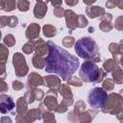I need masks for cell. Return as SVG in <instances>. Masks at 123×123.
Instances as JSON below:
<instances>
[{
	"mask_svg": "<svg viewBox=\"0 0 123 123\" xmlns=\"http://www.w3.org/2000/svg\"><path fill=\"white\" fill-rule=\"evenodd\" d=\"M74 43H75V39H74L73 37H65L62 39V44L65 47H69L70 48Z\"/></svg>",
	"mask_w": 123,
	"mask_h": 123,
	"instance_id": "cell-37",
	"label": "cell"
},
{
	"mask_svg": "<svg viewBox=\"0 0 123 123\" xmlns=\"http://www.w3.org/2000/svg\"><path fill=\"white\" fill-rule=\"evenodd\" d=\"M0 38H1V32H0Z\"/></svg>",
	"mask_w": 123,
	"mask_h": 123,
	"instance_id": "cell-55",
	"label": "cell"
},
{
	"mask_svg": "<svg viewBox=\"0 0 123 123\" xmlns=\"http://www.w3.org/2000/svg\"><path fill=\"white\" fill-rule=\"evenodd\" d=\"M59 92L62 96V103L65 104L67 107L73 104V95L71 92V88L69 87L68 85L62 84L59 86Z\"/></svg>",
	"mask_w": 123,
	"mask_h": 123,
	"instance_id": "cell-9",
	"label": "cell"
},
{
	"mask_svg": "<svg viewBox=\"0 0 123 123\" xmlns=\"http://www.w3.org/2000/svg\"><path fill=\"white\" fill-rule=\"evenodd\" d=\"M23 87H24L23 83H21V82H19V81H13V82H12V88H13L14 90H20V89H22Z\"/></svg>",
	"mask_w": 123,
	"mask_h": 123,
	"instance_id": "cell-44",
	"label": "cell"
},
{
	"mask_svg": "<svg viewBox=\"0 0 123 123\" xmlns=\"http://www.w3.org/2000/svg\"><path fill=\"white\" fill-rule=\"evenodd\" d=\"M39 31H40V27L38 24L37 23H31L27 29H26V37L32 41L35 38H37L39 36Z\"/></svg>",
	"mask_w": 123,
	"mask_h": 123,
	"instance_id": "cell-14",
	"label": "cell"
},
{
	"mask_svg": "<svg viewBox=\"0 0 123 123\" xmlns=\"http://www.w3.org/2000/svg\"><path fill=\"white\" fill-rule=\"evenodd\" d=\"M77 14L72 10L64 11V17L66 22V27L69 29V32H72L77 28Z\"/></svg>",
	"mask_w": 123,
	"mask_h": 123,
	"instance_id": "cell-10",
	"label": "cell"
},
{
	"mask_svg": "<svg viewBox=\"0 0 123 123\" xmlns=\"http://www.w3.org/2000/svg\"><path fill=\"white\" fill-rule=\"evenodd\" d=\"M67 119L73 123H76V122H79V114L76 113L74 111L69 112L68 115H67Z\"/></svg>",
	"mask_w": 123,
	"mask_h": 123,
	"instance_id": "cell-40",
	"label": "cell"
},
{
	"mask_svg": "<svg viewBox=\"0 0 123 123\" xmlns=\"http://www.w3.org/2000/svg\"><path fill=\"white\" fill-rule=\"evenodd\" d=\"M29 6H30V2L26 0H20L16 2V7L20 12H27L29 10Z\"/></svg>",
	"mask_w": 123,
	"mask_h": 123,
	"instance_id": "cell-30",
	"label": "cell"
},
{
	"mask_svg": "<svg viewBox=\"0 0 123 123\" xmlns=\"http://www.w3.org/2000/svg\"><path fill=\"white\" fill-rule=\"evenodd\" d=\"M86 12L90 18L102 17L105 14V9L99 6H88L86 9Z\"/></svg>",
	"mask_w": 123,
	"mask_h": 123,
	"instance_id": "cell-15",
	"label": "cell"
},
{
	"mask_svg": "<svg viewBox=\"0 0 123 123\" xmlns=\"http://www.w3.org/2000/svg\"><path fill=\"white\" fill-rule=\"evenodd\" d=\"M42 118V112L39 108L27 111L23 114H16L15 120L17 123H33L35 120Z\"/></svg>",
	"mask_w": 123,
	"mask_h": 123,
	"instance_id": "cell-7",
	"label": "cell"
},
{
	"mask_svg": "<svg viewBox=\"0 0 123 123\" xmlns=\"http://www.w3.org/2000/svg\"><path fill=\"white\" fill-rule=\"evenodd\" d=\"M102 111L106 113L117 114L122 111V96L119 93H110L102 107Z\"/></svg>",
	"mask_w": 123,
	"mask_h": 123,
	"instance_id": "cell-4",
	"label": "cell"
},
{
	"mask_svg": "<svg viewBox=\"0 0 123 123\" xmlns=\"http://www.w3.org/2000/svg\"><path fill=\"white\" fill-rule=\"evenodd\" d=\"M111 13H105L102 18H101V22L99 24V28L103 31V32H110L112 29V25L111 23Z\"/></svg>",
	"mask_w": 123,
	"mask_h": 123,
	"instance_id": "cell-19",
	"label": "cell"
},
{
	"mask_svg": "<svg viewBox=\"0 0 123 123\" xmlns=\"http://www.w3.org/2000/svg\"><path fill=\"white\" fill-rule=\"evenodd\" d=\"M32 62H33V65H34L36 68H38V69L44 68V67H45V64H46L45 59H43V57L37 56V55H35V56L33 57Z\"/></svg>",
	"mask_w": 123,
	"mask_h": 123,
	"instance_id": "cell-26",
	"label": "cell"
},
{
	"mask_svg": "<svg viewBox=\"0 0 123 123\" xmlns=\"http://www.w3.org/2000/svg\"><path fill=\"white\" fill-rule=\"evenodd\" d=\"M88 32H89V33H93V32H94V28H93V27H89V28H88Z\"/></svg>",
	"mask_w": 123,
	"mask_h": 123,
	"instance_id": "cell-53",
	"label": "cell"
},
{
	"mask_svg": "<svg viewBox=\"0 0 123 123\" xmlns=\"http://www.w3.org/2000/svg\"><path fill=\"white\" fill-rule=\"evenodd\" d=\"M97 113H98V111H94V110L85 111L84 112L79 114V122H81V123H90Z\"/></svg>",
	"mask_w": 123,
	"mask_h": 123,
	"instance_id": "cell-20",
	"label": "cell"
},
{
	"mask_svg": "<svg viewBox=\"0 0 123 123\" xmlns=\"http://www.w3.org/2000/svg\"><path fill=\"white\" fill-rule=\"evenodd\" d=\"M42 112V118H43V121L44 123H57L56 122V119H55V116L54 114L52 113V111H49L46 108H44L43 104L41 103L38 107Z\"/></svg>",
	"mask_w": 123,
	"mask_h": 123,
	"instance_id": "cell-21",
	"label": "cell"
},
{
	"mask_svg": "<svg viewBox=\"0 0 123 123\" xmlns=\"http://www.w3.org/2000/svg\"><path fill=\"white\" fill-rule=\"evenodd\" d=\"M34 93H35V98L37 101H41L44 97V93L41 89L38 88H34Z\"/></svg>",
	"mask_w": 123,
	"mask_h": 123,
	"instance_id": "cell-41",
	"label": "cell"
},
{
	"mask_svg": "<svg viewBox=\"0 0 123 123\" xmlns=\"http://www.w3.org/2000/svg\"><path fill=\"white\" fill-rule=\"evenodd\" d=\"M0 9H1V1H0Z\"/></svg>",
	"mask_w": 123,
	"mask_h": 123,
	"instance_id": "cell-54",
	"label": "cell"
},
{
	"mask_svg": "<svg viewBox=\"0 0 123 123\" xmlns=\"http://www.w3.org/2000/svg\"><path fill=\"white\" fill-rule=\"evenodd\" d=\"M79 76L82 82L99 84L106 77V72L99 68L96 63L86 61L81 65Z\"/></svg>",
	"mask_w": 123,
	"mask_h": 123,
	"instance_id": "cell-3",
	"label": "cell"
},
{
	"mask_svg": "<svg viewBox=\"0 0 123 123\" xmlns=\"http://www.w3.org/2000/svg\"><path fill=\"white\" fill-rule=\"evenodd\" d=\"M106 7L109 9H112L115 7V1H108L106 2Z\"/></svg>",
	"mask_w": 123,
	"mask_h": 123,
	"instance_id": "cell-49",
	"label": "cell"
},
{
	"mask_svg": "<svg viewBox=\"0 0 123 123\" xmlns=\"http://www.w3.org/2000/svg\"><path fill=\"white\" fill-rule=\"evenodd\" d=\"M67 83L68 85H71V86H82V81L77 78L76 76H71L67 79Z\"/></svg>",
	"mask_w": 123,
	"mask_h": 123,
	"instance_id": "cell-34",
	"label": "cell"
},
{
	"mask_svg": "<svg viewBox=\"0 0 123 123\" xmlns=\"http://www.w3.org/2000/svg\"><path fill=\"white\" fill-rule=\"evenodd\" d=\"M24 99L27 102V104H32L36 100L35 93H34V88H28V90L26 91V93L24 95Z\"/></svg>",
	"mask_w": 123,
	"mask_h": 123,
	"instance_id": "cell-29",
	"label": "cell"
},
{
	"mask_svg": "<svg viewBox=\"0 0 123 123\" xmlns=\"http://www.w3.org/2000/svg\"><path fill=\"white\" fill-rule=\"evenodd\" d=\"M122 20H123V17H122V16H119V17L115 20V28H116L118 31H121V30H122V28H123Z\"/></svg>",
	"mask_w": 123,
	"mask_h": 123,
	"instance_id": "cell-45",
	"label": "cell"
},
{
	"mask_svg": "<svg viewBox=\"0 0 123 123\" xmlns=\"http://www.w3.org/2000/svg\"><path fill=\"white\" fill-rule=\"evenodd\" d=\"M66 111H67V106H66L65 104H63L62 102L60 105H58L57 109L55 110V111H57V112H59V113H62V112H65Z\"/></svg>",
	"mask_w": 123,
	"mask_h": 123,
	"instance_id": "cell-43",
	"label": "cell"
},
{
	"mask_svg": "<svg viewBox=\"0 0 123 123\" xmlns=\"http://www.w3.org/2000/svg\"><path fill=\"white\" fill-rule=\"evenodd\" d=\"M8 17L9 16H0V28L8 25Z\"/></svg>",
	"mask_w": 123,
	"mask_h": 123,
	"instance_id": "cell-46",
	"label": "cell"
},
{
	"mask_svg": "<svg viewBox=\"0 0 123 123\" xmlns=\"http://www.w3.org/2000/svg\"><path fill=\"white\" fill-rule=\"evenodd\" d=\"M94 2H95V0H92V1H86V0H84V4H86V5H91Z\"/></svg>",
	"mask_w": 123,
	"mask_h": 123,
	"instance_id": "cell-52",
	"label": "cell"
},
{
	"mask_svg": "<svg viewBox=\"0 0 123 123\" xmlns=\"http://www.w3.org/2000/svg\"><path fill=\"white\" fill-rule=\"evenodd\" d=\"M34 50H35V53L37 56H40V57L44 56L48 52L46 42L43 39L38 37V39L36 42H34Z\"/></svg>",
	"mask_w": 123,
	"mask_h": 123,
	"instance_id": "cell-16",
	"label": "cell"
},
{
	"mask_svg": "<svg viewBox=\"0 0 123 123\" xmlns=\"http://www.w3.org/2000/svg\"><path fill=\"white\" fill-rule=\"evenodd\" d=\"M64 9L61 6V7H57V8H54V15L56 17H62L64 16Z\"/></svg>",
	"mask_w": 123,
	"mask_h": 123,
	"instance_id": "cell-39",
	"label": "cell"
},
{
	"mask_svg": "<svg viewBox=\"0 0 123 123\" xmlns=\"http://www.w3.org/2000/svg\"><path fill=\"white\" fill-rule=\"evenodd\" d=\"M8 57H9V50H8V48L4 44L0 43V62L6 63V62L8 60Z\"/></svg>",
	"mask_w": 123,
	"mask_h": 123,
	"instance_id": "cell-28",
	"label": "cell"
},
{
	"mask_svg": "<svg viewBox=\"0 0 123 123\" xmlns=\"http://www.w3.org/2000/svg\"><path fill=\"white\" fill-rule=\"evenodd\" d=\"M22 50L25 54H31L34 51V41H28L27 43H25Z\"/></svg>",
	"mask_w": 123,
	"mask_h": 123,
	"instance_id": "cell-36",
	"label": "cell"
},
{
	"mask_svg": "<svg viewBox=\"0 0 123 123\" xmlns=\"http://www.w3.org/2000/svg\"><path fill=\"white\" fill-rule=\"evenodd\" d=\"M75 52L80 58L86 59L88 62H92L94 63L100 62L98 45L90 37H85L77 40L75 42Z\"/></svg>",
	"mask_w": 123,
	"mask_h": 123,
	"instance_id": "cell-2",
	"label": "cell"
},
{
	"mask_svg": "<svg viewBox=\"0 0 123 123\" xmlns=\"http://www.w3.org/2000/svg\"><path fill=\"white\" fill-rule=\"evenodd\" d=\"M27 102L25 101L24 97H19L17 102H16V113L17 114H23L25 113L28 109H27Z\"/></svg>",
	"mask_w": 123,
	"mask_h": 123,
	"instance_id": "cell-22",
	"label": "cell"
},
{
	"mask_svg": "<svg viewBox=\"0 0 123 123\" xmlns=\"http://www.w3.org/2000/svg\"><path fill=\"white\" fill-rule=\"evenodd\" d=\"M18 23V18L16 16H9L8 17V26L11 28H14L17 26Z\"/></svg>",
	"mask_w": 123,
	"mask_h": 123,
	"instance_id": "cell-38",
	"label": "cell"
},
{
	"mask_svg": "<svg viewBox=\"0 0 123 123\" xmlns=\"http://www.w3.org/2000/svg\"><path fill=\"white\" fill-rule=\"evenodd\" d=\"M86 111V103L84 101H78L75 104V108H74V111L78 114L84 112Z\"/></svg>",
	"mask_w": 123,
	"mask_h": 123,
	"instance_id": "cell-32",
	"label": "cell"
},
{
	"mask_svg": "<svg viewBox=\"0 0 123 123\" xmlns=\"http://www.w3.org/2000/svg\"><path fill=\"white\" fill-rule=\"evenodd\" d=\"M48 54L45 59L44 70L48 73L59 75L62 80L66 81L79 67V60L65 49L58 46L51 40L46 42Z\"/></svg>",
	"mask_w": 123,
	"mask_h": 123,
	"instance_id": "cell-1",
	"label": "cell"
},
{
	"mask_svg": "<svg viewBox=\"0 0 123 123\" xmlns=\"http://www.w3.org/2000/svg\"><path fill=\"white\" fill-rule=\"evenodd\" d=\"M8 85L4 82V81H0V92H6L8 91Z\"/></svg>",
	"mask_w": 123,
	"mask_h": 123,
	"instance_id": "cell-47",
	"label": "cell"
},
{
	"mask_svg": "<svg viewBox=\"0 0 123 123\" xmlns=\"http://www.w3.org/2000/svg\"><path fill=\"white\" fill-rule=\"evenodd\" d=\"M115 66H117V64L114 62V60H112V59H108L103 63V67L105 69V72H111L115 68Z\"/></svg>",
	"mask_w": 123,
	"mask_h": 123,
	"instance_id": "cell-27",
	"label": "cell"
},
{
	"mask_svg": "<svg viewBox=\"0 0 123 123\" xmlns=\"http://www.w3.org/2000/svg\"><path fill=\"white\" fill-rule=\"evenodd\" d=\"M111 72H112L113 81L116 84H122V82H123V74H122V69L120 68V66L119 65L115 66V68Z\"/></svg>",
	"mask_w": 123,
	"mask_h": 123,
	"instance_id": "cell-24",
	"label": "cell"
},
{
	"mask_svg": "<svg viewBox=\"0 0 123 123\" xmlns=\"http://www.w3.org/2000/svg\"><path fill=\"white\" fill-rule=\"evenodd\" d=\"M87 19L85 17V15L83 14H79L77 16V27L78 28H84L86 26H87Z\"/></svg>",
	"mask_w": 123,
	"mask_h": 123,
	"instance_id": "cell-33",
	"label": "cell"
},
{
	"mask_svg": "<svg viewBox=\"0 0 123 123\" xmlns=\"http://www.w3.org/2000/svg\"><path fill=\"white\" fill-rule=\"evenodd\" d=\"M47 12V2L37 1L34 8V15L36 18L42 19Z\"/></svg>",
	"mask_w": 123,
	"mask_h": 123,
	"instance_id": "cell-13",
	"label": "cell"
},
{
	"mask_svg": "<svg viewBox=\"0 0 123 123\" xmlns=\"http://www.w3.org/2000/svg\"><path fill=\"white\" fill-rule=\"evenodd\" d=\"M6 67H5V62H0V81H3L6 78Z\"/></svg>",
	"mask_w": 123,
	"mask_h": 123,
	"instance_id": "cell-42",
	"label": "cell"
},
{
	"mask_svg": "<svg viewBox=\"0 0 123 123\" xmlns=\"http://www.w3.org/2000/svg\"><path fill=\"white\" fill-rule=\"evenodd\" d=\"M109 50L110 52L112 54L113 58H114V62H116L117 65L120 64V57H121V53H122V47H121V43L117 44V43H111L109 46Z\"/></svg>",
	"mask_w": 123,
	"mask_h": 123,
	"instance_id": "cell-18",
	"label": "cell"
},
{
	"mask_svg": "<svg viewBox=\"0 0 123 123\" xmlns=\"http://www.w3.org/2000/svg\"><path fill=\"white\" fill-rule=\"evenodd\" d=\"M78 0H75V1H68V0H66L65 1V4L66 5H68V6H75V5H77L78 4Z\"/></svg>",
	"mask_w": 123,
	"mask_h": 123,
	"instance_id": "cell-51",
	"label": "cell"
},
{
	"mask_svg": "<svg viewBox=\"0 0 123 123\" xmlns=\"http://www.w3.org/2000/svg\"><path fill=\"white\" fill-rule=\"evenodd\" d=\"M14 108H15V104L10 95H7V94L0 95V112L1 113H4V114L8 112L13 113L12 111Z\"/></svg>",
	"mask_w": 123,
	"mask_h": 123,
	"instance_id": "cell-8",
	"label": "cell"
},
{
	"mask_svg": "<svg viewBox=\"0 0 123 123\" xmlns=\"http://www.w3.org/2000/svg\"><path fill=\"white\" fill-rule=\"evenodd\" d=\"M42 32H43V35L47 37H53L57 35V29L56 27L52 26V25H44L43 28H42Z\"/></svg>",
	"mask_w": 123,
	"mask_h": 123,
	"instance_id": "cell-25",
	"label": "cell"
},
{
	"mask_svg": "<svg viewBox=\"0 0 123 123\" xmlns=\"http://www.w3.org/2000/svg\"><path fill=\"white\" fill-rule=\"evenodd\" d=\"M15 7H16V1H13V0L1 1V10L5 12H12L15 10Z\"/></svg>",
	"mask_w": 123,
	"mask_h": 123,
	"instance_id": "cell-23",
	"label": "cell"
},
{
	"mask_svg": "<svg viewBox=\"0 0 123 123\" xmlns=\"http://www.w3.org/2000/svg\"><path fill=\"white\" fill-rule=\"evenodd\" d=\"M114 87V82L112 79H106L104 82H103V86L102 88L105 90V91H111L112 88Z\"/></svg>",
	"mask_w": 123,
	"mask_h": 123,
	"instance_id": "cell-31",
	"label": "cell"
},
{
	"mask_svg": "<svg viewBox=\"0 0 123 123\" xmlns=\"http://www.w3.org/2000/svg\"><path fill=\"white\" fill-rule=\"evenodd\" d=\"M27 86L28 88H36L38 86H43V78L36 73V72H32L31 74H29L28 76V80H27Z\"/></svg>",
	"mask_w": 123,
	"mask_h": 123,
	"instance_id": "cell-11",
	"label": "cell"
},
{
	"mask_svg": "<svg viewBox=\"0 0 123 123\" xmlns=\"http://www.w3.org/2000/svg\"><path fill=\"white\" fill-rule=\"evenodd\" d=\"M12 64L14 66V72L17 77H23L28 73V65L26 60L21 53H15L12 57Z\"/></svg>",
	"mask_w": 123,
	"mask_h": 123,
	"instance_id": "cell-6",
	"label": "cell"
},
{
	"mask_svg": "<svg viewBox=\"0 0 123 123\" xmlns=\"http://www.w3.org/2000/svg\"><path fill=\"white\" fill-rule=\"evenodd\" d=\"M77 123H81V122H77Z\"/></svg>",
	"mask_w": 123,
	"mask_h": 123,
	"instance_id": "cell-56",
	"label": "cell"
},
{
	"mask_svg": "<svg viewBox=\"0 0 123 123\" xmlns=\"http://www.w3.org/2000/svg\"><path fill=\"white\" fill-rule=\"evenodd\" d=\"M44 107L49 111H55L58 107V101H57V96L53 95V94H46L44 100H43V103Z\"/></svg>",
	"mask_w": 123,
	"mask_h": 123,
	"instance_id": "cell-17",
	"label": "cell"
},
{
	"mask_svg": "<svg viewBox=\"0 0 123 123\" xmlns=\"http://www.w3.org/2000/svg\"><path fill=\"white\" fill-rule=\"evenodd\" d=\"M43 86H48L50 89H58L61 86V79L55 75H48L43 78Z\"/></svg>",
	"mask_w": 123,
	"mask_h": 123,
	"instance_id": "cell-12",
	"label": "cell"
},
{
	"mask_svg": "<svg viewBox=\"0 0 123 123\" xmlns=\"http://www.w3.org/2000/svg\"><path fill=\"white\" fill-rule=\"evenodd\" d=\"M4 43L9 46V47H12L15 44V38L12 35H7L5 37H4Z\"/></svg>",
	"mask_w": 123,
	"mask_h": 123,
	"instance_id": "cell-35",
	"label": "cell"
},
{
	"mask_svg": "<svg viewBox=\"0 0 123 123\" xmlns=\"http://www.w3.org/2000/svg\"><path fill=\"white\" fill-rule=\"evenodd\" d=\"M108 97L107 91L100 86H95L90 89L87 95V102L93 109H102Z\"/></svg>",
	"mask_w": 123,
	"mask_h": 123,
	"instance_id": "cell-5",
	"label": "cell"
},
{
	"mask_svg": "<svg viewBox=\"0 0 123 123\" xmlns=\"http://www.w3.org/2000/svg\"><path fill=\"white\" fill-rule=\"evenodd\" d=\"M52 6H54V8H57V7H61L62 4V1H52L50 2Z\"/></svg>",
	"mask_w": 123,
	"mask_h": 123,
	"instance_id": "cell-50",
	"label": "cell"
},
{
	"mask_svg": "<svg viewBox=\"0 0 123 123\" xmlns=\"http://www.w3.org/2000/svg\"><path fill=\"white\" fill-rule=\"evenodd\" d=\"M0 123H12V119L9 116H3L0 120Z\"/></svg>",
	"mask_w": 123,
	"mask_h": 123,
	"instance_id": "cell-48",
	"label": "cell"
}]
</instances>
